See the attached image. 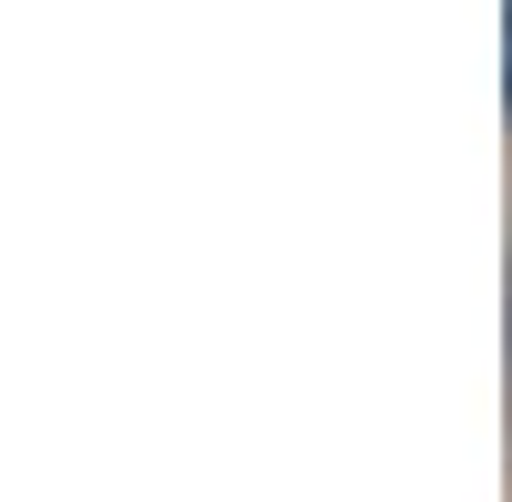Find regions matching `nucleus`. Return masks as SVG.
<instances>
[{
	"label": "nucleus",
	"instance_id": "nucleus-1",
	"mask_svg": "<svg viewBox=\"0 0 512 502\" xmlns=\"http://www.w3.org/2000/svg\"><path fill=\"white\" fill-rule=\"evenodd\" d=\"M502 93H512V0H502Z\"/></svg>",
	"mask_w": 512,
	"mask_h": 502
}]
</instances>
